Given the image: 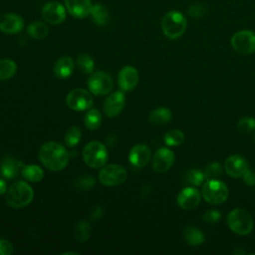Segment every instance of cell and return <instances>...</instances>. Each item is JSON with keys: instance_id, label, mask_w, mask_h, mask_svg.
<instances>
[{"instance_id": "9a60e30c", "label": "cell", "mask_w": 255, "mask_h": 255, "mask_svg": "<svg viewBox=\"0 0 255 255\" xmlns=\"http://www.w3.org/2000/svg\"><path fill=\"white\" fill-rule=\"evenodd\" d=\"M125 103H126V98L124 93L121 91L114 92L105 100L104 106H103L104 112L108 117L114 118L121 114V112L125 107Z\"/></svg>"}, {"instance_id": "f1b7e54d", "label": "cell", "mask_w": 255, "mask_h": 255, "mask_svg": "<svg viewBox=\"0 0 255 255\" xmlns=\"http://www.w3.org/2000/svg\"><path fill=\"white\" fill-rule=\"evenodd\" d=\"M92 232V226L91 224L86 220H81L77 223L75 227V238L78 242H86Z\"/></svg>"}, {"instance_id": "f35d334b", "label": "cell", "mask_w": 255, "mask_h": 255, "mask_svg": "<svg viewBox=\"0 0 255 255\" xmlns=\"http://www.w3.org/2000/svg\"><path fill=\"white\" fill-rule=\"evenodd\" d=\"M13 252V245L7 239H0V255H10Z\"/></svg>"}, {"instance_id": "d590c367", "label": "cell", "mask_w": 255, "mask_h": 255, "mask_svg": "<svg viewBox=\"0 0 255 255\" xmlns=\"http://www.w3.org/2000/svg\"><path fill=\"white\" fill-rule=\"evenodd\" d=\"M237 128L241 132H250L255 129V119L251 117L242 118L237 123Z\"/></svg>"}, {"instance_id": "b9f144b4", "label": "cell", "mask_w": 255, "mask_h": 255, "mask_svg": "<svg viewBox=\"0 0 255 255\" xmlns=\"http://www.w3.org/2000/svg\"><path fill=\"white\" fill-rule=\"evenodd\" d=\"M6 191H7L6 183H5V181L2 178H0V196L3 195L4 193H6Z\"/></svg>"}, {"instance_id": "ac0fdd59", "label": "cell", "mask_w": 255, "mask_h": 255, "mask_svg": "<svg viewBox=\"0 0 255 255\" xmlns=\"http://www.w3.org/2000/svg\"><path fill=\"white\" fill-rule=\"evenodd\" d=\"M150 156V148L145 144L138 143L131 147L128 154V160L133 166L141 168L144 167L149 162Z\"/></svg>"}, {"instance_id": "1f68e13d", "label": "cell", "mask_w": 255, "mask_h": 255, "mask_svg": "<svg viewBox=\"0 0 255 255\" xmlns=\"http://www.w3.org/2000/svg\"><path fill=\"white\" fill-rule=\"evenodd\" d=\"M204 179H205L204 172L197 168H191L187 170L184 176V181L191 186H198L202 184Z\"/></svg>"}, {"instance_id": "8fae6325", "label": "cell", "mask_w": 255, "mask_h": 255, "mask_svg": "<svg viewBox=\"0 0 255 255\" xmlns=\"http://www.w3.org/2000/svg\"><path fill=\"white\" fill-rule=\"evenodd\" d=\"M41 14L43 19L53 25H58L64 22L67 16V9L58 1H51L46 3L42 10Z\"/></svg>"}, {"instance_id": "d6986e66", "label": "cell", "mask_w": 255, "mask_h": 255, "mask_svg": "<svg viewBox=\"0 0 255 255\" xmlns=\"http://www.w3.org/2000/svg\"><path fill=\"white\" fill-rule=\"evenodd\" d=\"M24 163L13 156L7 155L0 161V173L6 179L16 178L21 173Z\"/></svg>"}, {"instance_id": "7a4b0ae2", "label": "cell", "mask_w": 255, "mask_h": 255, "mask_svg": "<svg viewBox=\"0 0 255 255\" xmlns=\"http://www.w3.org/2000/svg\"><path fill=\"white\" fill-rule=\"evenodd\" d=\"M34 197L33 188L25 181L19 180L13 183L6 191V203L14 209H19L30 204Z\"/></svg>"}, {"instance_id": "cb8c5ba5", "label": "cell", "mask_w": 255, "mask_h": 255, "mask_svg": "<svg viewBox=\"0 0 255 255\" xmlns=\"http://www.w3.org/2000/svg\"><path fill=\"white\" fill-rule=\"evenodd\" d=\"M172 118V114L167 108H157L150 112L149 114V122L153 125H165L170 122Z\"/></svg>"}, {"instance_id": "4316f807", "label": "cell", "mask_w": 255, "mask_h": 255, "mask_svg": "<svg viewBox=\"0 0 255 255\" xmlns=\"http://www.w3.org/2000/svg\"><path fill=\"white\" fill-rule=\"evenodd\" d=\"M84 124L90 130L97 129L102 124V115L97 109H89L84 117Z\"/></svg>"}, {"instance_id": "d6a6232c", "label": "cell", "mask_w": 255, "mask_h": 255, "mask_svg": "<svg viewBox=\"0 0 255 255\" xmlns=\"http://www.w3.org/2000/svg\"><path fill=\"white\" fill-rule=\"evenodd\" d=\"M82 138V131L81 129L79 128V127H71L65 133V137H64V140H65V143L70 146V147H73V146H76L80 140Z\"/></svg>"}, {"instance_id": "4dcf8cb0", "label": "cell", "mask_w": 255, "mask_h": 255, "mask_svg": "<svg viewBox=\"0 0 255 255\" xmlns=\"http://www.w3.org/2000/svg\"><path fill=\"white\" fill-rule=\"evenodd\" d=\"M164 142L169 146L180 145L184 141V133L177 128L169 129L163 136Z\"/></svg>"}, {"instance_id": "e575fe53", "label": "cell", "mask_w": 255, "mask_h": 255, "mask_svg": "<svg viewBox=\"0 0 255 255\" xmlns=\"http://www.w3.org/2000/svg\"><path fill=\"white\" fill-rule=\"evenodd\" d=\"M222 166L219 162H211L210 164H208L205 168V170L203 171L204 172V175H205V178L207 180L209 179H217L218 177L221 176L222 174Z\"/></svg>"}, {"instance_id": "9c48e42d", "label": "cell", "mask_w": 255, "mask_h": 255, "mask_svg": "<svg viewBox=\"0 0 255 255\" xmlns=\"http://www.w3.org/2000/svg\"><path fill=\"white\" fill-rule=\"evenodd\" d=\"M87 84L90 92L96 96L107 95L114 85L112 77L103 71L92 73Z\"/></svg>"}, {"instance_id": "7402d4cb", "label": "cell", "mask_w": 255, "mask_h": 255, "mask_svg": "<svg viewBox=\"0 0 255 255\" xmlns=\"http://www.w3.org/2000/svg\"><path fill=\"white\" fill-rule=\"evenodd\" d=\"M92 20L99 26H105L108 24L110 14L108 8L103 4H94L90 13Z\"/></svg>"}, {"instance_id": "603a6c76", "label": "cell", "mask_w": 255, "mask_h": 255, "mask_svg": "<svg viewBox=\"0 0 255 255\" xmlns=\"http://www.w3.org/2000/svg\"><path fill=\"white\" fill-rule=\"evenodd\" d=\"M183 238L187 244L191 246H197L204 242V234L201 232L200 229L194 226H186L183 229Z\"/></svg>"}, {"instance_id": "e0dca14e", "label": "cell", "mask_w": 255, "mask_h": 255, "mask_svg": "<svg viewBox=\"0 0 255 255\" xmlns=\"http://www.w3.org/2000/svg\"><path fill=\"white\" fill-rule=\"evenodd\" d=\"M24 21L16 13H6L0 16V31L5 34H17L22 31Z\"/></svg>"}, {"instance_id": "ab89813d", "label": "cell", "mask_w": 255, "mask_h": 255, "mask_svg": "<svg viewBox=\"0 0 255 255\" xmlns=\"http://www.w3.org/2000/svg\"><path fill=\"white\" fill-rule=\"evenodd\" d=\"M242 178H243L244 182H245L247 185H251V186H252V185H255V174H254L251 170L247 169V170L243 173Z\"/></svg>"}, {"instance_id": "4fadbf2b", "label": "cell", "mask_w": 255, "mask_h": 255, "mask_svg": "<svg viewBox=\"0 0 255 255\" xmlns=\"http://www.w3.org/2000/svg\"><path fill=\"white\" fill-rule=\"evenodd\" d=\"M200 193L193 186H187L180 190L176 197V202L178 206L185 210H191L197 207L200 203Z\"/></svg>"}, {"instance_id": "484cf974", "label": "cell", "mask_w": 255, "mask_h": 255, "mask_svg": "<svg viewBox=\"0 0 255 255\" xmlns=\"http://www.w3.org/2000/svg\"><path fill=\"white\" fill-rule=\"evenodd\" d=\"M27 33L31 38L40 40L48 35L49 27L42 21H34L28 26Z\"/></svg>"}, {"instance_id": "ee69618b", "label": "cell", "mask_w": 255, "mask_h": 255, "mask_svg": "<svg viewBox=\"0 0 255 255\" xmlns=\"http://www.w3.org/2000/svg\"><path fill=\"white\" fill-rule=\"evenodd\" d=\"M254 140H255V136H254Z\"/></svg>"}, {"instance_id": "60d3db41", "label": "cell", "mask_w": 255, "mask_h": 255, "mask_svg": "<svg viewBox=\"0 0 255 255\" xmlns=\"http://www.w3.org/2000/svg\"><path fill=\"white\" fill-rule=\"evenodd\" d=\"M104 214V209L101 206H97L92 210V218L93 219H100Z\"/></svg>"}, {"instance_id": "52a82bcc", "label": "cell", "mask_w": 255, "mask_h": 255, "mask_svg": "<svg viewBox=\"0 0 255 255\" xmlns=\"http://www.w3.org/2000/svg\"><path fill=\"white\" fill-rule=\"evenodd\" d=\"M128 177L127 170L119 164L104 165L99 172L100 182L105 186H118L123 184Z\"/></svg>"}, {"instance_id": "ffe728a7", "label": "cell", "mask_w": 255, "mask_h": 255, "mask_svg": "<svg viewBox=\"0 0 255 255\" xmlns=\"http://www.w3.org/2000/svg\"><path fill=\"white\" fill-rule=\"evenodd\" d=\"M91 0H65L67 11L75 18H86L90 15L92 9Z\"/></svg>"}, {"instance_id": "6da1fadb", "label": "cell", "mask_w": 255, "mask_h": 255, "mask_svg": "<svg viewBox=\"0 0 255 255\" xmlns=\"http://www.w3.org/2000/svg\"><path fill=\"white\" fill-rule=\"evenodd\" d=\"M38 156L41 163L51 171L63 170L69 162L67 149L57 141H48L42 144Z\"/></svg>"}, {"instance_id": "f546056e", "label": "cell", "mask_w": 255, "mask_h": 255, "mask_svg": "<svg viewBox=\"0 0 255 255\" xmlns=\"http://www.w3.org/2000/svg\"><path fill=\"white\" fill-rule=\"evenodd\" d=\"M77 66L82 73L91 74L94 71L95 62L89 54L81 53L77 57Z\"/></svg>"}, {"instance_id": "8992f818", "label": "cell", "mask_w": 255, "mask_h": 255, "mask_svg": "<svg viewBox=\"0 0 255 255\" xmlns=\"http://www.w3.org/2000/svg\"><path fill=\"white\" fill-rule=\"evenodd\" d=\"M201 193L206 202L210 204H221L227 199L229 190L223 181L209 179L203 184Z\"/></svg>"}, {"instance_id": "d4e9b609", "label": "cell", "mask_w": 255, "mask_h": 255, "mask_svg": "<svg viewBox=\"0 0 255 255\" xmlns=\"http://www.w3.org/2000/svg\"><path fill=\"white\" fill-rule=\"evenodd\" d=\"M21 174L26 180L30 182H39L44 177L43 169L36 164L24 165V167L22 168Z\"/></svg>"}, {"instance_id": "836d02e7", "label": "cell", "mask_w": 255, "mask_h": 255, "mask_svg": "<svg viewBox=\"0 0 255 255\" xmlns=\"http://www.w3.org/2000/svg\"><path fill=\"white\" fill-rule=\"evenodd\" d=\"M95 183L96 179L94 176L90 174H83L75 180L74 187L80 191H85L92 188L95 185Z\"/></svg>"}, {"instance_id": "8d00e7d4", "label": "cell", "mask_w": 255, "mask_h": 255, "mask_svg": "<svg viewBox=\"0 0 255 255\" xmlns=\"http://www.w3.org/2000/svg\"><path fill=\"white\" fill-rule=\"evenodd\" d=\"M202 219L205 223H208V224L217 223L220 219V212L218 210H214V209L208 210L203 214Z\"/></svg>"}, {"instance_id": "7c38bea8", "label": "cell", "mask_w": 255, "mask_h": 255, "mask_svg": "<svg viewBox=\"0 0 255 255\" xmlns=\"http://www.w3.org/2000/svg\"><path fill=\"white\" fill-rule=\"evenodd\" d=\"M174 153L167 147L158 148L152 157V169L156 173H164L174 163Z\"/></svg>"}, {"instance_id": "30bf717a", "label": "cell", "mask_w": 255, "mask_h": 255, "mask_svg": "<svg viewBox=\"0 0 255 255\" xmlns=\"http://www.w3.org/2000/svg\"><path fill=\"white\" fill-rule=\"evenodd\" d=\"M67 106L74 111L81 112L91 109L93 105L92 95L84 89L77 88L72 90L66 97Z\"/></svg>"}, {"instance_id": "277c9868", "label": "cell", "mask_w": 255, "mask_h": 255, "mask_svg": "<svg viewBox=\"0 0 255 255\" xmlns=\"http://www.w3.org/2000/svg\"><path fill=\"white\" fill-rule=\"evenodd\" d=\"M227 225L235 234L245 236L250 234L253 230L254 221L247 210L243 208H234L228 213Z\"/></svg>"}, {"instance_id": "74e56055", "label": "cell", "mask_w": 255, "mask_h": 255, "mask_svg": "<svg viewBox=\"0 0 255 255\" xmlns=\"http://www.w3.org/2000/svg\"><path fill=\"white\" fill-rule=\"evenodd\" d=\"M206 12V6L202 3H196L193 4L192 6L189 7L188 9V14L192 17H201L202 15H204Z\"/></svg>"}, {"instance_id": "5b68a950", "label": "cell", "mask_w": 255, "mask_h": 255, "mask_svg": "<svg viewBox=\"0 0 255 255\" xmlns=\"http://www.w3.org/2000/svg\"><path fill=\"white\" fill-rule=\"evenodd\" d=\"M108 157L109 154L106 146L97 140L88 142L83 149V159L92 168L103 167L107 163Z\"/></svg>"}, {"instance_id": "5bb4252c", "label": "cell", "mask_w": 255, "mask_h": 255, "mask_svg": "<svg viewBox=\"0 0 255 255\" xmlns=\"http://www.w3.org/2000/svg\"><path fill=\"white\" fill-rule=\"evenodd\" d=\"M224 169L229 176L240 177L248 169V161L243 155L232 154L226 158Z\"/></svg>"}, {"instance_id": "2e32d148", "label": "cell", "mask_w": 255, "mask_h": 255, "mask_svg": "<svg viewBox=\"0 0 255 255\" xmlns=\"http://www.w3.org/2000/svg\"><path fill=\"white\" fill-rule=\"evenodd\" d=\"M138 80H139L138 72L136 71L135 68L131 66L124 67L119 73L118 82L122 91L128 92V91L133 90L136 87Z\"/></svg>"}, {"instance_id": "83f0119b", "label": "cell", "mask_w": 255, "mask_h": 255, "mask_svg": "<svg viewBox=\"0 0 255 255\" xmlns=\"http://www.w3.org/2000/svg\"><path fill=\"white\" fill-rule=\"evenodd\" d=\"M17 71V65L12 59L0 60V81H6L12 78Z\"/></svg>"}, {"instance_id": "44dd1931", "label": "cell", "mask_w": 255, "mask_h": 255, "mask_svg": "<svg viewBox=\"0 0 255 255\" xmlns=\"http://www.w3.org/2000/svg\"><path fill=\"white\" fill-rule=\"evenodd\" d=\"M75 64L71 57L63 56L59 58L54 65V73L59 79H66L70 77L74 71Z\"/></svg>"}, {"instance_id": "7bdbcfd3", "label": "cell", "mask_w": 255, "mask_h": 255, "mask_svg": "<svg viewBox=\"0 0 255 255\" xmlns=\"http://www.w3.org/2000/svg\"><path fill=\"white\" fill-rule=\"evenodd\" d=\"M63 255H69V254H72V255H78L77 252H71V251H67V252H63L62 253Z\"/></svg>"}, {"instance_id": "3957f363", "label": "cell", "mask_w": 255, "mask_h": 255, "mask_svg": "<svg viewBox=\"0 0 255 255\" xmlns=\"http://www.w3.org/2000/svg\"><path fill=\"white\" fill-rule=\"evenodd\" d=\"M186 26L187 21L184 15L175 10L167 12L161 20V30L170 40L181 37L186 30Z\"/></svg>"}, {"instance_id": "ba28073f", "label": "cell", "mask_w": 255, "mask_h": 255, "mask_svg": "<svg viewBox=\"0 0 255 255\" xmlns=\"http://www.w3.org/2000/svg\"><path fill=\"white\" fill-rule=\"evenodd\" d=\"M232 48L239 54L249 55L255 52V32L241 30L236 32L230 40Z\"/></svg>"}]
</instances>
